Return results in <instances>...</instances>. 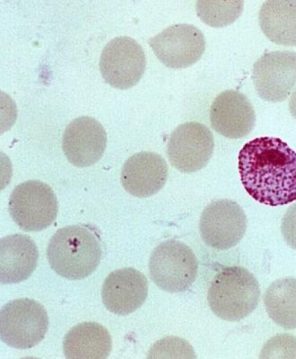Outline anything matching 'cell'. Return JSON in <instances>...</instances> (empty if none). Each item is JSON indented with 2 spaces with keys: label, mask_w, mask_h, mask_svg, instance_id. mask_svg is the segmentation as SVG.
<instances>
[{
  "label": "cell",
  "mask_w": 296,
  "mask_h": 359,
  "mask_svg": "<svg viewBox=\"0 0 296 359\" xmlns=\"http://www.w3.org/2000/svg\"><path fill=\"white\" fill-rule=\"evenodd\" d=\"M148 295V279L143 273L132 268L111 272L101 289L104 306L118 316H129L139 310Z\"/></svg>",
  "instance_id": "cell-14"
},
{
  "label": "cell",
  "mask_w": 296,
  "mask_h": 359,
  "mask_svg": "<svg viewBox=\"0 0 296 359\" xmlns=\"http://www.w3.org/2000/svg\"><path fill=\"white\" fill-rule=\"evenodd\" d=\"M289 110L293 116L296 119V88L293 92L290 100H289Z\"/></svg>",
  "instance_id": "cell-24"
},
{
  "label": "cell",
  "mask_w": 296,
  "mask_h": 359,
  "mask_svg": "<svg viewBox=\"0 0 296 359\" xmlns=\"http://www.w3.org/2000/svg\"><path fill=\"white\" fill-rule=\"evenodd\" d=\"M146 65V54L141 46L132 37L120 36L104 47L99 66L108 84L128 90L142 78Z\"/></svg>",
  "instance_id": "cell-7"
},
{
  "label": "cell",
  "mask_w": 296,
  "mask_h": 359,
  "mask_svg": "<svg viewBox=\"0 0 296 359\" xmlns=\"http://www.w3.org/2000/svg\"><path fill=\"white\" fill-rule=\"evenodd\" d=\"M247 230L243 208L230 199H219L206 206L199 222L204 243L213 249L225 250L237 245Z\"/></svg>",
  "instance_id": "cell-8"
},
{
  "label": "cell",
  "mask_w": 296,
  "mask_h": 359,
  "mask_svg": "<svg viewBox=\"0 0 296 359\" xmlns=\"http://www.w3.org/2000/svg\"><path fill=\"white\" fill-rule=\"evenodd\" d=\"M103 257V243L97 229L76 224L59 229L50 241L47 257L57 274L69 280L91 276Z\"/></svg>",
  "instance_id": "cell-2"
},
{
  "label": "cell",
  "mask_w": 296,
  "mask_h": 359,
  "mask_svg": "<svg viewBox=\"0 0 296 359\" xmlns=\"http://www.w3.org/2000/svg\"><path fill=\"white\" fill-rule=\"evenodd\" d=\"M260 358H296V338L289 334L273 337L264 345Z\"/></svg>",
  "instance_id": "cell-22"
},
{
  "label": "cell",
  "mask_w": 296,
  "mask_h": 359,
  "mask_svg": "<svg viewBox=\"0 0 296 359\" xmlns=\"http://www.w3.org/2000/svg\"><path fill=\"white\" fill-rule=\"evenodd\" d=\"M264 304L274 323L283 329H296V278L272 283L264 294Z\"/></svg>",
  "instance_id": "cell-19"
},
{
  "label": "cell",
  "mask_w": 296,
  "mask_h": 359,
  "mask_svg": "<svg viewBox=\"0 0 296 359\" xmlns=\"http://www.w3.org/2000/svg\"><path fill=\"white\" fill-rule=\"evenodd\" d=\"M244 4V1H197V12L204 23L224 27L240 17Z\"/></svg>",
  "instance_id": "cell-20"
},
{
  "label": "cell",
  "mask_w": 296,
  "mask_h": 359,
  "mask_svg": "<svg viewBox=\"0 0 296 359\" xmlns=\"http://www.w3.org/2000/svg\"><path fill=\"white\" fill-rule=\"evenodd\" d=\"M212 128L229 139L250 135L256 123V114L249 98L237 90L222 92L210 108Z\"/></svg>",
  "instance_id": "cell-13"
},
{
  "label": "cell",
  "mask_w": 296,
  "mask_h": 359,
  "mask_svg": "<svg viewBox=\"0 0 296 359\" xmlns=\"http://www.w3.org/2000/svg\"><path fill=\"white\" fill-rule=\"evenodd\" d=\"M253 83L267 102H283L296 85V53L278 50L264 54L253 66Z\"/></svg>",
  "instance_id": "cell-11"
},
{
  "label": "cell",
  "mask_w": 296,
  "mask_h": 359,
  "mask_svg": "<svg viewBox=\"0 0 296 359\" xmlns=\"http://www.w3.org/2000/svg\"><path fill=\"white\" fill-rule=\"evenodd\" d=\"M260 297V284L253 274L241 266H227L213 278L208 301L216 316L239 322L256 309Z\"/></svg>",
  "instance_id": "cell-3"
},
{
  "label": "cell",
  "mask_w": 296,
  "mask_h": 359,
  "mask_svg": "<svg viewBox=\"0 0 296 359\" xmlns=\"http://www.w3.org/2000/svg\"><path fill=\"white\" fill-rule=\"evenodd\" d=\"M106 145L104 126L90 116L72 121L63 135V151L70 163L78 168L93 166L103 157Z\"/></svg>",
  "instance_id": "cell-12"
},
{
  "label": "cell",
  "mask_w": 296,
  "mask_h": 359,
  "mask_svg": "<svg viewBox=\"0 0 296 359\" xmlns=\"http://www.w3.org/2000/svg\"><path fill=\"white\" fill-rule=\"evenodd\" d=\"M9 214L24 231H41L56 220L58 200L52 187L29 180L15 187L9 198Z\"/></svg>",
  "instance_id": "cell-6"
},
{
  "label": "cell",
  "mask_w": 296,
  "mask_h": 359,
  "mask_svg": "<svg viewBox=\"0 0 296 359\" xmlns=\"http://www.w3.org/2000/svg\"><path fill=\"white\" fill-rule=\"evenodd\" d=\"M281 231L286 243L296 250V204L293 205L283 217Z\"/></svg>",
  "instance_id": "cell-23"
},
{
  "label": "cell",
  "mask_w": 296,
  "mask_h": 359,
  "mask_svg": "<svg viewBox=\"0 0 296 359\" xmlns=\"http://www.w3.org/2000/svg\"><path fill=\"white\" fill-rule=\"evenodd\" d=\"M239 172L247 193L269 206L296 200V152L282 140L260 137L239 154Z\"/></svg>",
  "instance_id": "cell-1"
},
{
  "label": "cell",
  "mask_w": 296,
  "mask_h": 359,
  "mask_svg": "<svg viewBox=\"0 0 296 359\" xmlns=\"http://www.w3.org/2000/svg\"><path fill=\"white\" fill-rule=\"evenodd\" d=\"M148 43L160 62L171 69L195 65L206 50L202 32L188 24L171 25L149 39Z\"/></svg>",
  "instance_id": "cell-10"
},
{
  "label": "cell",
  "mask_w": 296,
  "mask_h": 359,
  "mask_svg": "<svg viewBox=\"0 0 296 359\" xmlns=\"http://www.w3.org/2000/svg\"><path fill=\"white\" fill-rule=\"evenodd\" d=\"M39 250L31 237L9 235L0 241V281L3 285L27 280L37 268Z\"/></svg>",
  "instance_id": "cell-16"
},
{
  "label": "cell",
  "mask_w": 296,
  "mask_h": 359,
  "mask_svg": "<svg viewBox=\"0 0 296 359\" xmlns=\"http://www.w3.org/2000/svg\"><path fill=\"white\" fill-rule=\"evenodd\" d=\"M199 269L195 253L185 243L169 240L158 245L149 259L153 282L168 293H181L196 281Z\"/></svg>",
  "instance_id": "cell-4"
},
{
  "label": "cell",
  "mask_w": 296,
  "mask_h": 359,
  "mask_svg": "<svg viewBox=\"0 0 296 359\" xmlns=\"http://www.w3.org/2000/svg\"><path fill=\"white\" fill-rule=\"evenodd\" d=\"M148 358H195L190 343L178 337H168L159 341L149 351Z\"/></svg>",
  "instance_id": "cell-21"
},
{
  "label": "cell",
  "mask_w": 296,
  "mask_h": 359,
  "mask_svg": "<svg viewBox=\"0 0 296 359\" xmlns=\"http://www.w3.org/2000/svg\"><path fill=\"white\" fill-rule=\"evenodd\" d=\"M113 341L109 332L97 323L87 322L73 327L63 341L69 359H104L109 357Z\"/></svg>",
  "instance_id": "cell-17"
},
{
  "label": "cell",
  "mask_w": 296,
  "mask_h": 359,
  "mask_svg": "<svg viewBox=\"0 0 296 359\" xmlns=\"http://www.w3.org/2000/svg\"><path fill=\"white\" fill-rule=\"evenodd\" d=\"M167 177L168 166L164 158L154 152L142 151L124 163L120 180L130 195L145 198L160 191Z\"/></svg>",
  "instance_id": "cell-15"
},
{
  "label": "cell",
  "mask_w": 296,
  "mask_h": 359,
  "mask_svg": "<svg viewBox=\"0 0 296 359\" xmlns=\"http://www.w3.org/2000/svg\"><path fill=\"white\" fill-rule=\"evenodd\" d=\"M214 136L205 125L183 123L169 139L167 156L170 163L183 173H193L208 165L214 152Z\"/></svg>",
  "instance_id": "cell-9"
},
{
  "label": "cell",
  "mask_w": 296,
  "mask_h": 359,
  "mask_svg": "<svg viewBox=\"0 0 296 359\" xmlns=\"http://www.w3.org/2000/svg\"><path fill=\"white\" fill-rule=\"evenodd\" d=\"M259 21L263 34L272 42L283 46H296L295 0L264 2Z\"/></svg>",
  "instance_id": "cell-18"
},
{
  "label": "cell",
  "mask_w": 296,
  "mask_h": 359,
  "mask_svg": "<svg viewBox=\"0 0 296 359\" xmlns=\"http://www.w3.org/2000/svg\"><path fill=\"white\" fill-rule=\"evenodd\" d=\"M49 317L43 304L29 298H19L2 307L0 339L9 347L28 349L45 338Z\"/></svg>",
  "instance_id": "cell-5"
}]
</instances>
